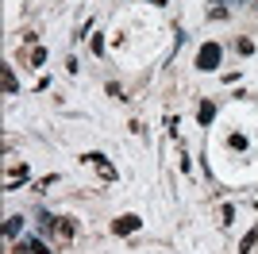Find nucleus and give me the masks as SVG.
Returning <instances> with one entry per match:
<instances>
[{
    "label": "nucleus",
    "instance_id": "obj_1",
    "mask_svg": "<svg viewBox=\"0 0 258 254\" xmlns=\"http://www.w3.org/2000/svg\"><path fill=\"white\" fill-rule=\"evenodd\" d=\"M74 231H77V223L70 220V216H58V220H54V231H50L54 246H66L70 239H74Z\"/></svg>",
    "mask_w": 258,
    "mask_h": 254
},
{
    "label": "nucleus",
    "instance_id": "obj_2",
    "mask_svg": "<svg viewBox=\"0 0 258 254\" xmlns=\"http://www.w3.org/2000/svg\"><path fill=\"white\" fill-rule=\"evenodd\" d=\"M197 66H201V70H216V66H220V46H216V42H205L201 54H197Z\"/></svg>",
    "mask_w": 258,
    "mask_h": 254
},
{
    "label": "nucleus",
    "instance_id": "obj_3",
    "mask_svg": "<svg viewBox=\"0 0 258 254\" xmlns=\"http://www.w3.org/2000/svg\"><path fill=\"white\" fill-rule=\"evenodd\" d=\"M85 162H93V166H97V173H100L104 181H116V166H112L104 154H85Z\"/></svg>",
    "mask_w": 258,
    "mask_h": 254
},
{
    "label": "nucleus",
    "instance_id": "obj_4",
    "mask_svg": "<svg viewBox=\"0 0 258 254\" xmlns=\"http://www.w3.org/2000/svg\"><path fill=\"white\" fill-rule=\"evenodd\" d=\"M112 231H116V235H131V231H139V216H119V220L112 223Z\"/></svg>",
    "mask_w": 258,
    "mask_h": 254
},
{
    "label": "nucleus",
    "instance_id": "obj_5",
    "mask_svg": "<svg viewBox=\"0 0 258 254\" xmlns=\"http://www.w3.org/2000/svg\"><path fill=\"white\" fill-rule=\"evenodd\" d=\"M20 181H27V166H12L8 177H4V189H16Z\"/></svg>",
    "mask_w": 258,
    "mask_h": 254
},
{
    "label": "nucleus",
    "instance_id": "obj_6",
    "mask_svg": "<svg viewBox=\"0 0 258 254\" xmlns=\"http://www.w3.org/2000/svg\"><path fill=\"white\" fill-rule=\"evenodd\" d=\"M20 246H23V250H31V254H54V250H50V246H46V243H43V239H23V243H20Z\"/></svg>",
    "mask_w": 258,
    "mask_h": 254
},
{
    "label": "nucleus",
    "instance_id": "obj_7",
    "mask_svg": "<svg viewBox=\"0 0 258 254\" xmlns=\"http://www.w3.org/2000/svg\"><path fill=\"white\" fill-rule=\"evenodd\" d=\"M0 81H4V93H20V81H16V74H12V70H8V66H4V74H0Z\"/></svg>",
    "mask_w": 258,
    "mask_h": 254
},
{
    "label": "nucleus",
    "instance_id": "obj_8",
    "mask_svg": "<svg viewBox=\"0 0 258 254\" xmlns=\"http://www.w3.org/2000/svg\"><path fill=\"white\" fill-rule=\"evenodd\" d=\"M254 246H258V227H254V231H247V235H243V243H239V254H250Z\"/></svg>",
    "mask_w": 258,
    "mask_h": 254
},
{
    "label": "nucleus",
    "instance_id": "obj_9",
    "mask_svg": "<svg viewBox=\"0 0 258 254\" xmlns=\"http://www.w3.org/2000/svg\"><path fill=\"white\" fill-rule=\"evenodd\" d=\"M20 227H23V216H8V223H4V235H8V239H16V235H20Z\"/></svg>",
    "mask_w": 258,
    "mask_h": 254
},
{
    "label": "nucleus",
    "instance_id": "obj_10",
    "mask_svg": "<svg viewBox=\"0 0 258 254\" xmlns=\"http://www.w3.org/2000/svg\"><path fill=\"white\" fill-rule=\"evenodd\" d=\"M212 116H216V104H208V100L197 108V119H201V123H212Z\"/></svg>",
    "mask_w": 258,
    "mask_h": 254
},
{
    "label": "nucleus",
    "instance_id": "obj_11",
    "mask_svg": "<svg viewBox=\"0 0 258 254\" xmlns=\"http://www.w3.org/2000/svg\"><path fill=\"white\" fill-rule=\"evenodd\" d=\"M235 50L239 54H250V50H254V42H250V39H235Z\"/></svg>",
    "mask_w": 258,
    "mask_h": 254
},
{
    "label": "nucleus",
    "instance_id": "obj_12",
    "mask_svg": "<svg viewBox=\"0 0 258 254\" xmlns=\"http://www.w3.org/2000/svg\"><path fill=\"white\" fill-rule=\"evenodd\" d=\"M46 62V50H39V46H35V50H31V66H43Z\"/></svg>",
    "mask_w": 258,
    "mask_h": 254
},
{
    "label": "nucleus",
    "instance_id": "obj_13",
    "mask_svg": "<svg viewBox=\"0 0 258 254\" xmlns=\"http://www.w3.org/2000/svg\"><path fill=\"white\" fill-rule=\"evenodd\" d=\"M151 4H166V0H151Z\"/></svg>",
    "mask_w": 258,
    "mask_h": 254
},
{
    "label": "nucleus",
    "instance_id": "obj_14",
    "mask_svg": "<svg viewBox=\"0 0 258 254\" xmlns=\"http://www.w3.org/2000/svg\"><path fill=\"white\" fill-rule=\"evenodd\" d=\"M212 4H224V0H212Z\"/></svg>",
    "mask_w": 258,
    "mask_h": 254
},
{
    "label": "nucleus",
    "instance_id": "obj_15",
    "mask_svg": "<svg viewBox=\"0 0 258 254\" xmlns=\"http://www.w3.org/2000/svg\"><path fill=\"white\" fill-rule=\"evenodd\" d=\"M254 8H258V0H254Z\"/></svg>",
    "mask_w": 258,
    "mask_h": 254
}]
</instances>
